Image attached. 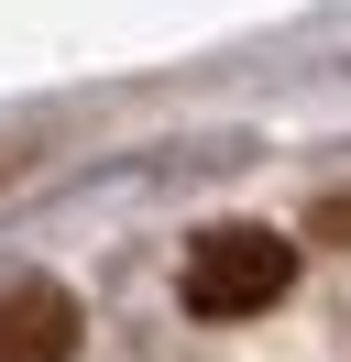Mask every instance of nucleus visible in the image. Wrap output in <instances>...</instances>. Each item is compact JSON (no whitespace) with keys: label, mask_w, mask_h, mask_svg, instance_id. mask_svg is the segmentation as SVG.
Masks as SVG:
<instances>
[{"label":"nucleus","mask_w":351,"mask_h":362,"mask_svg":"<svg viewBox=\"0 0 351 362\" xmlns=\"http://www.w3.org/2000/svg\"><path fill=\"white\" fill-rule=\"evenodd\" d=\"M318 242H340V252H351V187H340V198H318Z\"/></svg>","instance_id":"obj_3"},{"label":"nucleus","mask_w":351,"mask_h":362,"mask_svg":"<svg viewBox=\"0 0 351 362\" xmlns=\"http://www.w3.org/2000/svg\"><path fill=\"white\" fill-rule=\"evenodd\" d=\"M297 286V242L285 230H209V242L187 252V308L197 318H263L275 296Z\"/></svg>","instance_id":"obj_1"},{"label":"nucleus","mask_w":351,"mask_h":362,"mask_svg":"<svg viewBox=\"0 0 351 362\" xmlns=\"http://www.w3.org/2000/svg\"><path fill=\"white\" fill-rule=\"evenodd\" d=\"M66 351H77V296L44 274H11L0 286V362H66Z\"/></svg>","instance_id":"obj_2"}]
</instances>
